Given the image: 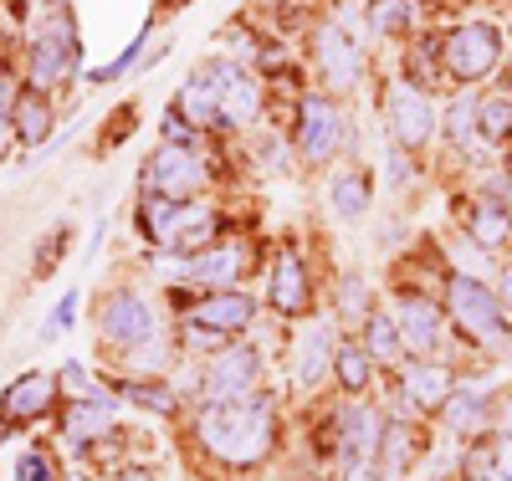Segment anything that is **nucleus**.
Here are the masks:
<instances>
[{"label":"nucleus","mask_w":512,"mask_h":481,"mask_svg":"<svg viewBox=\"0 0 512 481\" xmlns=\"http://www.w3.org/2000/svg\"><path fill=\"white\" fill-rule=\"evenodd\" d=\"M477 134H482V139H492V144L512 139V98H507V93H497V98H482V103H477Z\"/></svg>","instance_id":"obj_28"},{"label":"nucleus","mask_w":512,"mask_h":481,"mask_svg":"<svg viewBox=\"0 0 512 481\" xmlns=\"http://www.w3.org/2000/svg\"><path fill=\"white\" fill-rule=\"evenodd\" d=\"M466 231H472V241H477V246L502 251V246L512 241V210H507V205H497V200H477L472 210H466Z\"/></svg>","instance_id":"obj_22"},{"label":"nucleus","mask_w":512,"mask_h":481,"mask_svg":"<svg viewBox=\"0 0 512 481\" xmlns=\"http://www.w3.org/2000/svg\"><path fill=\"white\" fill-rule=\"evenodd\" d=\"M507 174H512V154H507Z\"/></svg>","instance_id":"obj_41"},{"label":"nucleus","mask_w":512,"mask_h":481,"mask_svg":"<svg viewBox=\"0 0 512 481\" xmlns=\"http://www.w3.org/2000/svg\"><path fill=\"white\" fill-rule=\"evenodd\" d=\"M333 369H338V379H344V389H349V395H359V389L369 384V354H364L359 343H338Z\"/></svg>","instance_id":"obj_30"},{"label":"nucleus","mask_w":512,"mask_h":481,"mask_svg":"<svg viewBox=\"0 0 512 481\" xmlns=\"http://www.w3.org/2000/svg\"><path fill=\"white\" fill-rule=\"evenodd\" d=\"M139 231L154 246H175V251H200L221 236V215L200 205V200H159L144 195L139 200Z\"/></svg>","instance_id":"obj_2"},{"label":"nucleus","mask_w":512,"mask_h":481,"mask_svg":"<svg viewBox=\"0 0 512 481\" xmlns=\"http://www.w3.org/2000/svg\"><path fill=\"white\" fill-rule=\"evenodd\" d=\"M502 410H507V420H512V389H507V395H502Z\"/></svg>","instance_id":"obj_40"},{"label":"nucleus","mask_w":512,"mask_h":481,"mask_svg":"<svg viewBox=\"0 0 512 481\" xmlns=\"http://www.w3.org/2000/svg\"><path fill=\"white\" fill-rule=\"evenodd\" d=\"M205 180H210L205 159L195 149H180V144H164L139 174L144 195H159V200H195L205 190Z\"/></svg>","instance_id":"obj_6"},{"label":"nucleus","mask_w":512,"mask_h":481,"mask_svg":"<svg viewBox=\"0 0 512 481\" xmlns=\"http://www.w3.org/2000/svg\"><path fill=\"white\" fill-rule=\"evenodd\" d=\"M113 481H154V476H149V471H144V466H128V471H118V476H113Z\"/></svg>","instance_id":"obj_38"},{"label":"nucleus","mask_w":512,"mask_h":481,"mask_svg":"<svg viewBox=\"0 0 512 481\" xmlns=\"http://www.w3.org/2000/svg\"><path fill=\"white\" fill-rule=\"evenodd\" d=\"M497 62H502V36L487 21H466V26L446 31V41H441V67L456 82H482L497 72Z\"/></svg>","instance_id":"obj_4"},{"label":"nucleus","mask_w":512,"mask_h":481,"mask_svg":"<svg viewBox=\"0 0 512 481\" xmlns=\"http://www.w3.org/2000/svg\"><path fill=\"white\" fill-rule=\"evenodd\" d=\"M57 395H62V384L52 379V374H41V369H31V374H21L11 389H6V400H0V415H6L11 425H26V420H41L52 405H57Z\"/></svg>","instance_id":"obj_15"},{"label":"nucleus","mask_w":512,"mask_h":481,"mask_svg":"<svg viewBox=\"0 0 512 481\" xmlns=\"http://www.w3.org/2000/svg\"><path fill=\"white\" fill-rule=\"evenodd\" d=\"M344 139H349V118L338 113L328 98H303L297 103V154H303L308 164H328Z\"/></svg>","instance_id":"obj_8"},{"label":"nucleus","mask_w":512,"mask_h":481,"mask_svg":"<svg viewBox=\"0 0 512 481\" xmlns=\"http://www.w3.org/2000/svg\"><path fill=\"white\" fill-rule=\"evenodd\" d=\"M98 333L123 354H144V343L159 338V318L139 292H108L98 302Z\"/></svg>","instance_id":"obj_5"},{"label":"nucleus","mask_w":512,"mask_h":481,"mask_svg":"<svg viewBox=\"0 0 512 481\" xmlns=\"http://www.w3.org/2000/svg\"><path fill=\"white\" fill-rule=\"evenodd\" d=\"M308 297H313V282H308V261L297 256L292 246H282L272 256V272H267V302L277 313L297 318V313H308Z\"/></svg>","instance_id":"obj_13"},{"label":"nucleus","mask_w":512,"mask_h":481,"mask_svg":"<svg viewBox=\"0 0 512 481\" xmlns=\"http://www.w3.org/2000/svg\"><path fill=\"white\" fill-rule=\"evenodd\" d=\"M52 103H47V93H31V87H26V93L16 98V118H11V134L26 144V149H36V144H47L52 139Z\"/></svg>","instance_id":"obj_21"},{"label":"nucleus","mask_w":512,"mask_h":481,"mask_svg":"<svg viewBox=\"0 0 512 481\" xmlns=\"http://www.w3.org/2000/svg\"><path fill=\"white\" fill-rule=\"evenodd\" d=\"M395 328L410 354H431L441 343V308L425 292H395Z\"/></svg>","instance_id":"obj_14"},{"label":"nucleus","mask_w":512,"mask_h":481,"mask_svg":"<svg viewBox=\"0 0 512 481\" xmlns=\"http://www.w3.org/2000/svg\"><path fill=\"white\" fill-rule=\"evenodd\" d=\"M72 481H88V476H72Z\"/></svg>","instance_id":"obj_42"},{"label":"nucleus","mask_w":512,"mask_h":481,"mask_svg":"<svg viewBox=\"0 0 512 481\" xmlns=\"http://www.w3.org/2000/svg\"><path fill=\"white\" fill-rule=\"evenodd\" d=\"M333 210L344 215V221H359L369 210V180L364 174H333Z\"/></svg>","instance_id":"obj_27"},{"label":"nucleus","mask_w":512,"mask_h":481,"mask_svg":"<svg viewBox=\"0 0 512 481\" xmlns=\"http://www.w3.org/2000/svg\"><path fill=\"white\" fill-rule=\"evenodd\" d=\"M482 481H512V476H507V471H487Z\"/></svg>","instance_id":"obj_39"},{"label":"nucleus","mask_w":512,"mask_h":481,"mask_svg":"<svg viewBox=\"0 0 512 481\" xmlns=\"http://www.w3.org/2000/svg\"><path fill=\"white\" fill-rule=\"evenodd\" d=\"M256 113H262V82L241 72L221 93V128H246V123H256Z\"/></svg>","instance_id":"obj_23"},{"label":"nucleus","mask_w":512,"mask_h":481,"mask_svg":"<svg viewBox=\"0 0 512 481\" xmlns=\"http://www.w3.org/2000/svg\"><path fill=\"white\" fill-rule=\"evenodd\" d=\"M333 354H338L333 328H328L323 318H318V323H308L303 333H297V343H292V384H297V389H313V384L328 374Z\"/></svg>","instance_id":"obj_16"},{"label":"nucleus","mask_w":512,"mask_h":481,"mask_svg":"<svg viewBox=\"0 0 512 481\" xmlns=\"http://www.w3.org/2000/svg\"><path fill=\"white\" fill-rule=\"evenodd\" d=\"M16 98H21V87H16L11 77H0V128L16 118Z\"/></svg>","instance_id":"obj_36"},{"label":"nucleus","mask_w":512,"mask_h":481,"mask_svg":"<svg viewBox=\"0 0 512 481\" xmlns=\"http://www.w3.org/2000/svg\"><path fill=\"white\" fill-rule=\"evenodd\" d=\"M446 308H451V323L472 338V343H507V313L487 282H477L472 272H451V287H446Z\"/></svg>","instance_id":"obj_3"},{"label":"nucleus","mask_w":512,"mask_h":481,"mask_svg":"<svg viewBox=\"0 0 512 481\" xmlns=\"http://www.w3.org/2000/svg\"><path fill=\"white\" fill-rule=\"evenodd\" d=\"M405 400H415L420 410H441L451 400V369L446 364H405Z\"/></svg>","instance_id":"obj_20"},{"label":"nucleus","mask_w":512,"mask_h":481,"mask_svg":"<svg viewBox=\"0 0 512 481\" xmlns=\"http://www.w3.org/2000/svg\"><path fill=\"white\" fill-rule=\"evenodd\" d=\"M241 272H246V251H241L236 241L210 246V251H200V256L180 261V277H185V282H205V287H221V292H226Z\"/></svg>","instance_id":"obj_18"},{"label":"nucleus","mask_w":512,"mask_h":481,"mask_svg":"<svg viewBox=\"0 0 512 481\" xmlns=\"http://www.w3.org/2000/svg\"><path fill=\"white\" fill-rule=\"evenodd\" d=\"M195 430H200V446L221 466H256V461H267L277 441V415H272V400L246 395V400L205 405Z\"/></svg>","instance_id":"obj_1"},{"label":"nucleus","mask_w":512,"mask_h":481,"mask_svg":"<svg viewBox=\"0 0 512 481\" xmlns=\"http://www.w3.org/2000/svg\"><path fill=\"white\" fill-rule=\"evenodd\" d=\"M72 67H77V41H72L67 16H62V21L41 26V31L31 36V57H26V82H31V93H47V87H57Z\"/></svg>","instance_id":"obj_9"},{"label":"nucleus","mask_w":512,"mask_h":481,"mask_svg":"<svg viewBox=\"0 0 512 481\" xmlns=\"http://www.w3.org/2000/svg\"><path fill=\"white\" fill-rule=\"evenodd\" d=\"M108 425H113V400L108 395H77L62 415V441H72V446L103 441Z\"/></svg>","instance_id":"obj_19"},{"label":"nucleus","mask_w":512,"mask_h":481,"mask_svg":"<svg viewBox=\"0 0 512 481\" xmlns=\"http://www.w3.org/2000/svg\"><path fill=\"white\" fill-rule=\"evenodd\" d=\"M128 400H134L139 410H154V415H175L180 405H175V395H169L164 384H144V379H128V384H118Z\"/></svg>","instance_id":"obj_32"},{"label":"nucleus","mask_w":512,"mask_h":481,"mask_svg":"<svg viewBox=\"0 0 512 481\" xmlns=\"http://www.w3.org/2000/svg\"><path fill=\"white\" fill-rule=\"evenodd\" d=\"M477 103H482V98L461 93V98L446 108V134H451L456 149H466V144H472V134H477Z\"/></svg>","instance_id":"obj_31"},{"label":"nucleus","mask_w":512,"mask_h":481,"mask_svg":"<svg viewBox=\"0 0 512 481\" xmlns=\"http://www.w3.org/2000/svg\"><path fill=\"white\" fill-rule=\"evenodd\" d=\"M415 461V430L410 425H390L384 430V446H379V476L384 481H400Z\"/></svg>","instance_id":"obj_25"},{"label":"nucleus","mask_w":512,"mask_h":481,"mask_svg":"<svg viewBox=\"0 0 512 481\" xmlns=\"http://www.w3.org/2000/svg\"><path fill=\"white\" fill-rule=\"evenodd\" d=\"M72 313H77V292H67L62 302H57V308H52V318H47V328H41V338H57V333H67L72 328Z\"/></svg>","instance_id":"obj_35"},{"label":"nucleus","mask_w":512,"mask_h":481,"mask_svg":"<svg viewBox=\"0 0 512 481\" xmlns=\"http://www.w3.org/2000/svg\"><path fill=\"white\" fill-rule=\"evenodd\" d=\"M164 139H169V144H180V139L190 144V139H195V128H190L180 113H169V118H164Z\"/></svg>","instance_id":"obj_37"},{"label":"nucleus","mask_w":512,"mask_h":481,"mask_svg":"<svg viewBox=\"0 0 512 481\" xmlns=\"http://www.w3.org/2000/svg\"><path fill=\"white\" fill-rule=\"evenodd\" d=\"M67 236H72L67 226H52L47 236H41V246H36V261H31V272H36V277H52V267H57V261L67 256V246H72Z\"/></svg>","instance_id":"obj_33"},{"label":"nucleus","mask_w":512,"mask_h":481,"mask_svg":"<svg viewBox=\"0 0 512 481\" xmlns=\"http://www.w3.org/2000/svg\"><path fill=\"white\" fill-rule=\"evenodd\" d=\"M384 123H390V134L400 149H425L436 134V103L431 93H420L415 82H390L384 87Z\"/></svg>","instance_id":"obj_7"},{"label":"nucleus","mask_w":512,"mask_h":481,"mask_svg":"<svg viewBox=\"0 0 512 481\" xmlns=\"http://www.w3.org/2000/svg\"><path fill=\"white\" fill-rule=\"evenodd\" d=\"M369 31L405 36L410 31V0H369Z\"/></svg>","instance_id":"obj_29"},{"label":"nucleus","mask_w":512,"mask_h":481,"mask_svg":"<svg viewBox=\"0 0 512 481\" xmlns=\"http://www.w3.org/2000/svg\"><path fill=\"white\" fill-rule=\"evenodd\" d=\"M256 374H262V359L251 348H221L216 359L205 364V379H200V395L205 405H221V400H246Z\"/></svg>","instance_id":"obj_10"},{"label":"nucleus","mask_w":512,"mask_h":481,"mask_svg":"<svg viewBox=\"0 0 512 481\" xmlns=\"http://www.w3.org/2000/svg\"><path fill=\"white\" fill-rule=\"evenodd\" d=\"M441 410H446L451 430H461V435H482L492 425V400L487 395H451Z\"/></svg>","instance_id":"obj_26"},{"label":"nucleus","mask_w":512,"mask_h":481,"mask_svg":"<svg viewBox=\"0 0 512 481\" xmlns=\"http://www.w3.org/2000/svg\"><path fill=\"white\" fill-rule=\"evenodd\" d=\"M379 441H384V420L369 405H349L344 420H338V451H344V466H374Z\"/></svg>","instance_id":"obj_17"},{"label":"nucleus","mask_w":512,"mask_h":481,"mask_svg":"<svg viewBox=\"0 0 512 481\" xmlns=\"http://www.w3.org/2000/svg\"><path fill=\"white\" fill-rule=\"evenodd\" d=\"M251 313H256V302L251 297H241V292H210V297H200V302H185V323L195 328V333H210V338H231V333H241L246 323H251Z\"/></svg>","instance_id":"obj_11"},{"label":"nucleus","mask_w":512,"mask_h":481,"mask_svg":"<svg viewBox=\"0 0 512 481\" xmlns=\"http://www.w3.org/2000/svg\"><path fill=\"white\" fill-rule=\"evenodd\" d=\"M364 354L374 364H400L405 359V338L395 328L390 313H369V328H364Z\"/></svg>","instance_id":"obj_24"},{"label":"nucleus","mask_w":512,"mask_h":481,"mask_svg":"<svg viewBox=\"0 0 512 481\" xmlns=\"http://www.w3.org/2000/svg\"><path fill=\"white\" fill-rule=\"evenodd\" d=\"M16 481H57V466H52V456L41 451V446H31V451L21 456V466H16Z\"/></svg>","instance_id":"obj_34"},{"label":"nucleus","mask_w":512,"mask_h":481,"mask_svg":"<svg viewBox=\"0 0 512 481\" xmlns=\"http://www.w3.org/2000/svg\"><path fill=\"white\" fill-rule=\"evenodd\" d=\"M313 57H318V72L328 77V87H354L364 77V52L344 26H318Z\"/></svg>","instance_id":"obj_12"}]
</instances>
